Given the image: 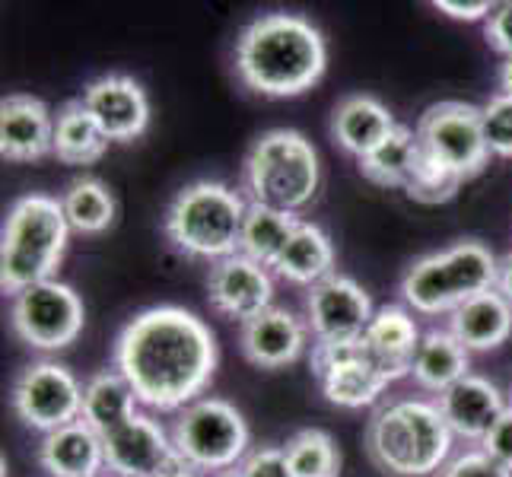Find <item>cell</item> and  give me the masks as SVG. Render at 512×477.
Returning a JSON list of instances; mask_svg holds the SVG:
<instances>
[{
  "instance_id": "ab89813d",
  "label": "cell",
  "mask_w": 512,
  "mask_h": 477,
  "mask_svg": "<svg viewBox=\"0 0 512 477\" xmlns=\"http://www.w3.org/2000/svg\"><path fill=\"white\" fill-rule=\"evenodd\" d=\"M493 290H497L506 303H512V249L500 255L497 261V284H493Z\"/></svg>"
},
{
  "instance_id": "cb8c5ba5",
  "label": "cell",
  "mask_w": 512,
  "mask_h": 477,
  "mask_svg": "<svg viewBox=\"0 0 512 477\" xmlns=\"http://www.w3.org/2000/svg\"><path fill=\"white\" fill-rule=\"evenodd\" d=\"M140 414V401L134 395V388L118 369H102V373L90 376L83 382V423L93 427L99 436H109L118 427Z\"/></svg>"
},
{
  "instance_id": "e0dca14e",
  "label": "cell",
  "mask_w": 512,
  "mask_h": 477,
  "mask_svg": "<svg viewBox=\"0 0 512 477\" xmlns=\"http://www.w3.org/2000/svg\"><path fill=\"white\" fill-rule=\"evenodd\" d=\"M55 153V112L42 99L13 93L0 102V156L10 163H35Z\"/></svg>"
},
{
  "instance_id": "5b68a950",
  "label": "cell",
  "mask_w": 512,
  "mask_h": 477,
  "mask_svg": "<svg viewBox=\"0 0 512 477\" xmlns=\"http://www.w3.org/2000/svg\"><path fill=\"white\" fill-rule=\"evenodd\" d=\"M322 185L319 150L303 131L274 128L255 137L242 163V191L249 204H264L296 214Z\"/></svg>"
},
{
  "instance_id": "ffe728a7",
  "label": "cell",
  "mask_w": 512,
  "mask_h": 477,
  "mask_svg": "<svg viewBox=\"0 0 512 477\" xmlns=\"http://www.w3.org/2000/svg\"><path fill=\"white\" fill-rule=\"evenodd\" d=\"M398 121L385 109L376 96H344L334 105L331 115V137L338 140V147L350 156H369L379 144H385L395 134Z\"/></svg>"
},
{
  "instance_id": "d6a6232c",
  "label": "cell",
  "mask_w": 512,
  "mask_h": 477,
  "mask_svg": "<svg viewBox=\"0 0 512 477\" xmlns=\"http://www.w3.org/2000/svg\"><path fill=\"white\" fill-rule=\"evenodd\" d=\"M458 188H462V182H458L455 175H449L446 169H439L436 163H430V159L420 153L414 179H411V185L404 194H408L411 201H420V204H446V201L455 198Z\"/></svg>"
},
{
  "instance_id": "f546056e",
  "label": "cell",
  "mask_w": 512,
  "mask_h": 477,
  "mask_svg": "<svg viewBox=\"0 0 512 477\" xmlns=\"http://www.w3.org/2000/svg\"><path fill=\"white\" fill-rule=\"evenodd\" d=\"M61 207H64L70 229L80 236L105 233V229L115 223V210H118L109 185L93 179V175H83V179L70 182L67 191L61 194Z\"/></svg>"
},
{
  "instance_id": "60d3db41",
  "label": "cell",
  "mask_w": 512,
  "mask_h": 477,
  "mask_svg": "<svg viewBox=\"0 0 512 477\" xmlns=\"http://www.w3.org/2000/svg\"><path fill=\"white\" fill-rule=\"evenodd\" d=\"M160 477H201V471H194L188 462H182V458L179 455H175V462L160 474Z\"/></svg>"
},
{
  "instance_id": "836d02e7",
  "label": "cell",
  "mask_w": 512,
  "mask_h": 477,
  "mask_svg": "<svg viewBox=\"0 0 512 477\" xmlns=\"http://www.w3.org/2000/svg\"><path fill=\"white\" fill-rule=\"evenodd\" d=\"M481 125L490 156L512 159V96L497 93L481 105Z\"/></svg>"
},
{
  "instance_id": "30bf717a",
  "label": "cell",
  "mask_w": 512,
  "mask_h": 477,
  "mask_svg": "<svg viewBox=\"0 0 512 477\" xmlns=\"http://www.w3.org/2000/svg\"><path fill=\"white\" fill-rule=\"evenodd\" d=\"M10 404L35 433H55L83 417V385L58 360H39L26 366L13 382Z\"/></svg>"
},
{
  "instance_id": "ba28073f",
  "label": "cell",
  "mask_w": 512,
  "mask_h": 477,
  "mask_svg": "<svg viewBox=\"0 0 512 477\" xmlns=\"http://www.w3.org/2000/svg\"><path fill=\"white\" fill-rule=\"evenodd\" d=\"M414 131L420 140V153L439 169L455 175L462 185L484 172L490 159V147L484 137L478 105L462 102V99L433 102L430 109L420 115Z\"/></svg>"
},
{
  "instance_id": "7a4b0ae2",
  "label": "cell",
  "mask_w": 512,
  "mask_h": 477,
  "mask_svg": "<svg viewBox=\"0 0 512 477\" xmlns=\"http://www.w3.org/2000/svg\"><path fill=\"white\" fill-rule=\"evenodd\" d=\"M328 45L299 13H264L242 29L236 42V74L252 93L293 99L325 77Z\"/></svg>"
},
{
  "instance_id": "d590c367",
  "label": "cell",
  "mask_w": 512,
  "mask_h": 477,
  "mask_svg": "<svg viewBox=\"0 0 512 477\" xmlns=\"http://www.w3.org/2000/svg\"><path fill=\"white\" fill-rule=\"evenodd\" d=\"M242 477H293L284 446H258L239 465Z\"/></svg>"
},
{
  "instance_id": "e575fe53",
  "label": "cell",
  "mask_w": 512,
  "mask_h": 477,
  "mask_svg": "<svg viewBox=\"0 0 512 477\" xmlns=\"http://www.w3.org/2000/svg\"><path fill=\"white\" fill-rule=\"evenodd\" d=\"M439 477H512V471L503 468L500 462H493L484 449H468L462 455H455Z\"/></svg>"
},
{
  "instance_id": "484cf974",
  "label": "cell",
  "mask_w": 512,
  "mask_h": 477,
  "mask_svg": "<svg viewBox=\"0 0 512 477\" xmlns=\"http://www.w3.org/2000/svg\"><path fill=\"white\" fill-rule=\"evenodd\" d=\"M274 274L284 277L287 284L309 287V290L315 284H322L325 277H331L334 274V245L325 229L309 220L299 223L293 239L287 242L284 255H280L274 264Z\"/></svg>"
},
{
  "instance_id": "d4e9b609",
  "label": "cell",
  "mask_w": 512,
  "mask_h": 477,
  "mask_svg": "<svg viewBox=\"0 0 512 477\" xmlns=\"http://www.w3.org/2000/svg\"><path fill=\"white\" fill-rule=\"evenodd\" d=\"M112 140L105 137L83 99H67L55 112V153L64 166H93L105 156Z\"/></svg>"
},
{
  "instance_id": "d6986e66",
  "label": "cell",
  "mask_w": 512,
  "mask_h": 477,
  "mask_svg": "<svg viewBox=\"0 0 512 477\" xmlns=\"http://www.w3.org/2000/svg\"><path fill=\"white\" fill-rule=\"evenodd\" d=\"M439 411H443L449 430L458 439L468 443H484V436L493 430V423L503 417L509 408L503 392L484 376H465L462 382H455L449 392L436 398Z\"/></svg>"
},
{
  "instance_id": "603a6c76",
  "label": "cell",
  "mask_w": 512,
  "mask_h": 477,
  "mask_svg": "<svg viewBox=\"0 0 512 477\" xmlns=\"http://www.w3.org/2000/svg\"><path fill=\"white\" fill-rule=\"evenodd\" d=\"M468 369H471V353L449 328L423 331L414 366H411V379L417 388L433 392L439 398L443 392H449L455 382L471 376Z\"/></svg>"
},
{
  "instance_id": "44dd1931",
  "label": "cell",
  "mask_w": 512,
  "mask_h": 477,
  "mask_svg": "<svg viewBox=\"0 0 512 477\" xmlns=\"http://www.w3.org/2000/svg\"><path fill=\"white\" fill-rule=\"evenodd\" d=\"M39 465L48 477H99L105 468L102 436L83 420L42 436Z\"/></svg>"
},
{
  "instance_id": "9a60e30c",
  "label": "cell",
  "mask_w": 512,
  "mask_h": 477,
  "mask_svg": "<svg viewBox=\"0 0 512 477\" xmlns=\"http://www.w3.org/2000/svg\"><path fill=\"white\" fill-rule=\"evenodd\" d=\"M83 105L93 112L99 128L112 144H131L150 125V99L147 90L128 74H105L86 83Z\"/></svg>"
},
{
  "instance_id": "2e32d148",
  "label": "cell",
  "mask_w": 512,
  "mask_h": 477,
  "mask_svg": "<svg viewBox=\"0 0 512 477\" xmlns=\"http://www.w3.org/2000/svg\"><path fill=\"white\" fill-rule=\"evenodd\" d=\"M309 347V325L284 306H271L239 331L242 357L258 369H287Z\"/></svg>"
},
{
  "instance_id": "52a82bcc",
  "label": "cell",
  "mask_w": 512,
  "mask_h": 477,
  "mask_svg": "<svg viewBox=\"0 0 512 477\" xmlns=\"http://www.w3.org/2000/svg\"><path fill=\"white\" fill-rule=\"evenodd\" d=\"M169 436L175 455L201 474L233 471L252 452V433L242 411L214 395H204L175 414Z\"/></svg>"
},
{
  "instance_id": "7c38bea8",
  "label": "cell",
  "mask_w": 512,
  "mask_h": 477,
  "mask_svg": "<svg viewBox=\"0 0 512 477\" xmlns=\"http://www.w3.org/2000/svg\"><path fill=\"white\" fill-rule=\"evenodd\" d=\"M309 366H312L315 382L322 388V395L334 408H347V411H360V408H369V404H376L379 395L392 385L366 360L360 341L357 344H312Z\"/></svg>"
},
{
  "instance_id": "f1b7e54d",
  "label": "cell",
  "mask_w": 512,
  "mask_h": 477,
  "mask_svg": "<svg viewBox=\"0 0 512 477\" xmlns=\"http://www.w3.org/2000/svg\"><path fill=\"white\" fill-rule=\"evenodd\" d=\"M420 159V140L417 131H411L408 125H398L395 134L379 144L369 156L357 159L360 163V175L366 182H373L379 188H401L408 191L414 169Z\"/></svg>"
},
{
  "instance_id": "6da1fadb",
  "label": "cell",
  "mask_w": 512,
  "mask_h": 477,
  "mask_svg": "<svg viewBox=\"0 0 512 477\" xmlns=\"http://www.w3.org/2000/svg\"><path fill=\"white\" fill-rule=\"evenodd\" d=\"M217 360V334L182 306L137 312L112 347L115 369L134 388L140 408L153 414H179L204 398Z\"/></svg>"
},
{
  "instance_id": "277c9868",
  "label": "cell",
  "mask_w": 512,
  "mask_h": 477,
  "mask_svg": "<svg viewBox=\"0 0 512 477\" xmlns=\"http://www.w3.org/2000/svg\"><path fill=\"white\" fill-rule=\"evenodd\" d=\"M70 223L61 198L51 194H23L16 198L0 229V290L20 296L23 290L58 280L70 242Z\"/></svg>"
},
{
  "instance_id": "ac0fdd59",
  "label": "cell",
  "mask_w": 512,
  "mask_h": 477,
  "mask_svg": "<svg viewBox=\"0 0 512 477\" xmlns=\"http://www.w3.org/2000/svg\"><path fill=\"white\" fill-rule=\"evenodd\" d=\"M420 328L414 322V312L404 306H379L373 322L363 334V353L388 382L408 379L411 366L420 347Z\"/></svg>"
},
{
  "instance_id": "7402d4cb",
  "label": "cell",
  "mask_w": 512,
  "mask_h": 477,
  "mask_svg": "<svg viewBox=\"0 0 512 477\" xmlns=\"http://www.w3.org/2000/svg\"><path fill=\"white\" fill-rule=\"evenodd\" d=\"M449 331L468 353L497 350L512 338V303H506L497 290L471 296L449 315Z\"/></svg>"
},
{
  "instance_id": "74e56055",
  "label": "cell",
  "mask_w": 512,
  "mask_h": 477,
  "mask_svg": "<svg viewBox=\"0 0 512 477\" xmlns=\"http://www.w3.org/2000/svg\"><path fill=\"white\" fill-rule=\"evenodd\" d=\"M481 449L493 458V462H500L503 468L512 471V404L503 411V417L493 423V430L484 436Z\"/></svg>"
},
{
  "instance_id": "4fadbf2b",
  "label": "cell",
  "mask_w": 512,
  "mask_h": 477,
  "mask_svg": "<svg viewBox=\"0 0 512 477\" xmlns=\"http://www.w3.org/2000/svg\"><path fill=\"white\" fill-rule=\"evenodd\" d=\"M207 303L229 322L245 325L274 306V277L264 264L236 252L210 264Z\"/></svg>"
},
{
  "instance_id": "1f68e13d",
  "label": "cell",
  "mask_w": 512,
  "mask_h": 477,
  "mask_svg": "<svg viewBox=\"0 0 512 477\" xmlns=\"http://www.w3.org/2000/svg\"><path fill=\"white\" fill-rule=\"evenodd\" d=\"M284 455L290 462L293 477H341L338 443L331 439V433H325L319 427L296 430L287 439Z\"/></svg>"
},
{
  "instance_id": "4316f807",
  "label": "cell",
  "mask_w": 512,
  "mask_h": 477,
  "mask_svg": "<svg viewBox=\"0 0 512 477\" xmlns=\"http://www.w3.org/2000/svg\"><path fill=\"white\" fill-rule=\"evenodd\" d=\"M401 299L417 315H452L462 299L455 293L443 252L417 258L401 277Z\"/></svg>"
},
{
  "instance_id": "8992f818",
  "label": "cell",
  "mask_w": 512,
  "mask_h": 477,
  "mask_svg": "<svg viewBox=\"0 0 512 477\" xmlns=\"http://www.w3.org/2000/svg\"><path fill=\"white\" fill-rule=\"evenodd\" d=\"M249 201L223 182H191L172 198L163 229L175 252L217 264L239 252Z\"/></svg>"
},
{
  "instance_id": "8fae6325",
  "label": "cell",
  "mask_w": 512,
  "mask_h": 477,
  "mask_svg": "<svg viewBox=\"0 0 512 477\" xmlns=\"http://www.w3.org/2000/svg\"><path fill=\"white\" fill-rule=\"evenodd\" d=\"M376 315L373 296L357 280L334 271L306 296V325L315 344H357Z\"/></svg>"
},
{
  "instance_id": "4dcf8cb0",
  "label": "cell",
  "mask_w": 512,
  "mask_h": 477,
  "mask_svg": "<svg viewBox=\"0 0 512 477\" xmlns=\"http://www.w3.org/2000/svg\"><path fill=\"white\" fill-rule=\"evenodd\" d=\"M443 261H446L455 293L462 303H468L471 296H481V293L493 290V284H497V261L500 258L478 239H465V242L449 245V249H443Z\"/></svg>"
},
{
  "instance_id": "b9f144b4",
  "label": "cell",
  "mask_w": 512,
  "mask_h": 477,
  "mask_svg": "<svg viewBox=\"0 0 512 477\" xmlns=\"http://www.w3.org/2000/svg\"><path fill=\"white\" fill-rule=\"evenodd\" d=\"M500 93L512 96V58H503L500 64Z\"/></svg>"
},
{
  "instance_id": "3957f363",
  "label": "cell",
  "mask_w": 512,
  "mask_h": 477,
  "mask_svg": "<svg viewBox=\"0 0 512 477\" xmlns=\"http://www.w3.org/2000/svg\"><path fill=\"white\" fill-rule=\"evenodd\" d=\"M455 433L427 398H392L366 423L363 446L369 462L392 477H430L449 465Z\"/></svg>"
},
{
  "instance_id": "f35d334b",
  "label": "cell",
  "mask_w": 512,
  "mask_h": 477,
  "mask_svg": "<svg viewBox=\"0 0 512 477\" xmlns=\"http://www.w3.org/2000/svg\"><path fill=\"white\" fill-rule=\"evenodd\" d=\"M433 7L458 23H478V20L487 23V16L497 4H490V0H474V4H462V0H433Z\"/></svg>"
},
{
  "instance_id": "7bdbcfd3",
  "label": "cell",
  "mask_w": 512,
  "mask_h": 477,
  "mask_svg": "<svg viewBox=\"0 0 512 477\" xmlns=\"http://www.w3.org/2000/svg\"><path fill=\"white\" fill-rule=\"evenodd\" d=\"M214 477H242V471L233 468V471H223V474H214Z\"/></svg>"
},
{
  "instance_id": "ee69618b",
  "label": "cell",
  "mask_w": 512,
  "mask_h": 477,
  "mask_svg": "<svg viewBox=\"0 0 512 477\" xmlns=\"http://www.w3.org/2000/svg\"><path fill=\"white\" fill-rule=\"evenodd\" d=\"M509 404H512V385H509Z\"/></svg>"
},
{
  "instance_id": "8d00e7d4",
  "label": "cell",
  "mask_w": 512,
  "mask_h": 477,
  "mask_svg": "<svg viewBox=\"0 0 512 477\" xmlns=\"http://www.w3.org/2000/svg\"><path fill=\"white\" fill-rule=\"evenodd\" d=\"M484 39L493 51H497V55L512 58V0L493 7V13L484 23Z\"/></svg>"
},
{
  "instance_id": "5bb4252c",
  "label": "cell",
  "mask_w": 512,
  "mask_h": 477,
  "mask_svg": "<svg viewBox=\"0 0 512 477\" xmlns=\"http://www.w3.org/2000/svg\"><path fill=\"white\" fill-rule=\"evenodd\" d=\"M105 468L115 477H160L175 462L172 436L150 411L134 414L125 427L102 436Z\"/></svg>"
},
{
  "instance_id": "83f0119b",
  "label": "cell",
  "mask_w": 512,
  "mask_h": 477,
  "mask_svg": "<svg viewBox=\"0 0 512 477\" xmlns=\"http://www.w3.org/2000/svg\"><path fill=\"white\" fill-rule=\"evenodd\" d=\"M299 223L303 220L296 214H287V210L249 204V210H245V223H242L239 255L252 258V261L264 264L268 271H274L277 258L284 255L287 242L293 239Z\"/></svg>"
},
{
  "instance_id": "9c48e42d",
  "label": "cell",
  "mask_w": 512,
  "mask_h": 477,
  "mask_svg": "<svg viewBox=\"0 0 512 477\" xmlns=\"http://www.w3.org/2000/svg\"><path fill=\"white\" fill-rule=\"evenodd\" d=\"M10 325L16 338L32 350L55 353L80 338L86 309L74 287L61 284V280H45V284H35L13 296Z\"/></svg>"
}]
</instances>
